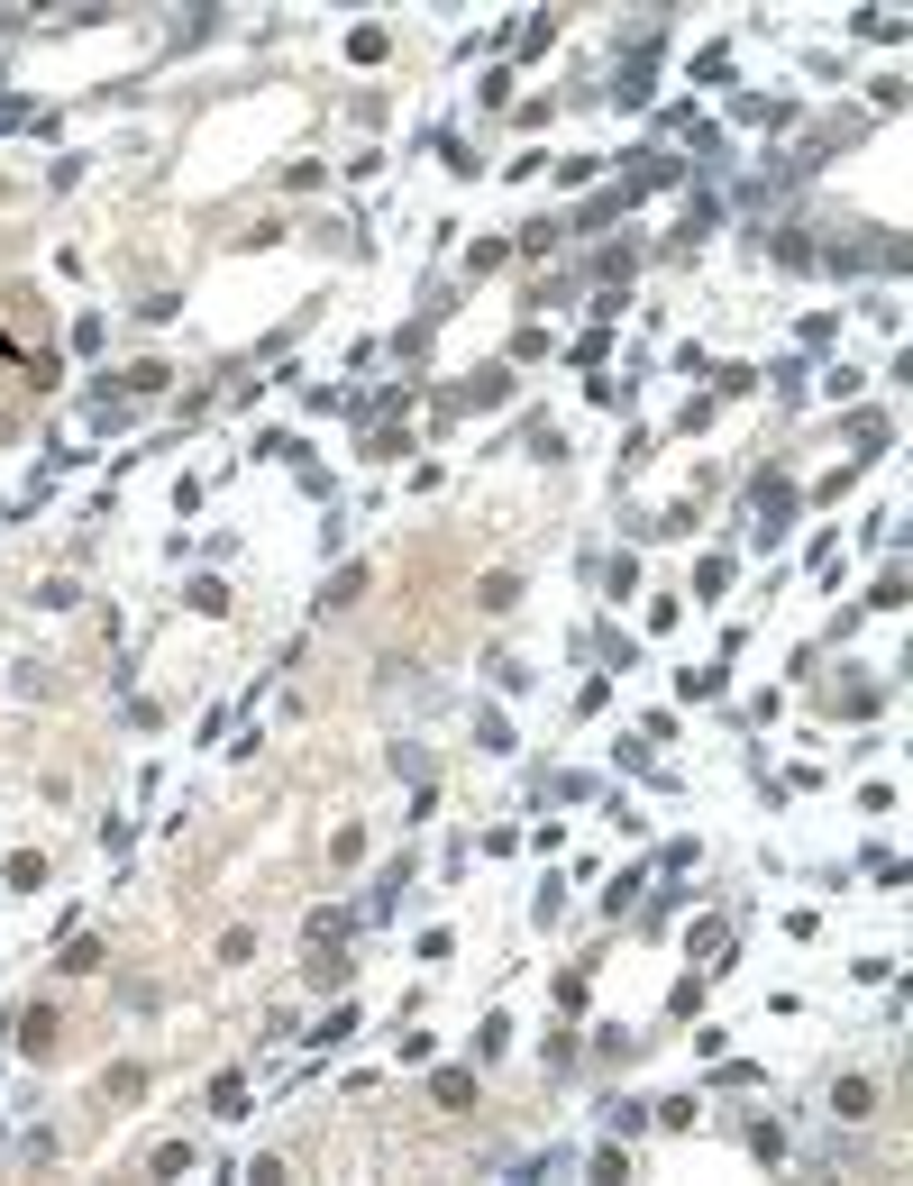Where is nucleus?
<instances>
[{"label": "nucleus", "mask_w": 913, "mask_h": 1186, "mask_svg": "<svg viewBox=\"0 0 913 1186\" xmlns=\"http://www.w3.org/2000/svg\"><path fill=\"white\" fill-rule=\"evenodd\" d=\"M831 1114H841V1123H868V1114H877V1087H868V1077H841V1087H831Z\"/></svg>", "instance_id": "nucleus-2"}, {"label": "nucleus", "mask_w": 913, "mask_h": 1186, "mask_svg": "<svg viewBox=\"0 0 913 1186\" xmlns=\"http://www.w3.org/2000/svg\"><path fill=\"white\" fill-rule=\"evenodd\" d=\"M630 265H640V247H603V256H594V274H603V283H621Z\"/></svg>", "instance_id": "nucleus-9"}, {"label": "nucleus", "mask_w": 913, "mask_h": 1186, "mask_svg": "<svg viewBox=\"0 0 913 1186\" xmlns=\"http://www.w3.org/2000/svg\"><path fill=\"white\" fill-rule=\"evenodd\" d=\"M192 612H228V584L220 576H192Z\"/></svg>", "instance_id": "nucleus-10"}, {"label": "nucleus", "mask_w": 913, "mask_h": 1186, "mask_svg": "<svg viewBox=\"0 0 913 1186\" xmlns=\"http://www.w3.org/2000/svg\"><path fill=\"white\" fill-rule=\"evenodd\" d=\"M19 1049H28V1059H46V1049H56V1013H46V1004H28V1022H19Z\"/></svg>", "instance_id": "nucleus-3"}, {"label": "nucleus", "mask_w": 913, "mask_h": 1186, "mask_svg": "<svg viewBox=\"0 0 913 1186\" xmlns=\"http://www.w3.org/2000/svg\"><path fill=\"white\" fill-rule=\"evenodd\" d=\"M429 1104H439V1114H466L475 1104V1068H439L429 1077Z\"/></svg>", "instance_id": "nucleus-1"}, {"label": "nucleus", "mask_w": 913, "mask_h": 1186, "mask_svg": "<svg viewBox=\"0 0 913 1186\" xmlns=\"http://www.w3.org/2000/svg\"><path fill=\"white\" fill-rule=\"evenodd\" d=\"M357 593H366V566H339V576H329V593H320V603L339 612V603H357Z\"/></svg>", "instance_id": "nucleus-7"}, {"label": "nucleus", "mask_w": 913, "mask_h": 1186, "mask_svg": "<svg viewBox=\"0 0 913 1186\" xmlns=\"http://www.w3.org/2000/svg\"><path fill=\"white\" fill-rule=\"evenodd\" d=\"M502 1041H512V1013H485V1031H475V1059H502Z\"/></svg>", "instance_id": "nucleus-8"}, {"label": "nucleus", "mask_w": 913, "mask_h": 1186, "mask_svg": "<svg viewBox=\"0 0 913 1186\" xmlns=\"http://www.w3.org/2000/svg\"><path fill=\"white\" fill-rule=\"evenodd\" d=\"M211 1114H220V1123H238V1114H247V1077H228V1068L211 1077Z\"/></svg>", "instance_id": "nucleus-4"}, {"label": "nucleus", "mask_w": 913, "mask_h": 1186, "mask_svg": "<svg viewBox=\"0 0 913 1186\" xmlns=\"http://www.w3.org/2000/svg\"><path fill=\"white\" fill-rule=\"evenodd\" d=\"M56 968H64V976H92V968H100V940H92V932H73V940H64V959H56Z\"/></svg>", "instance_id": "nucleus-5"}, {"label": "nucleus", "mask_w": 913, "mask_h": 1186, "mask_svg": "<svg viewBox=\"0 0 913 1186\" xmlns=\"http://www.w3.org/2000/svg\"><path fill=\"white\" fill-rule=\"evenodd\" d=\"M475 603H485V612H512V603H521V576H485V584H475Z\"/></svg>", "instance_id": "nucleus-6"}]
</instances>
